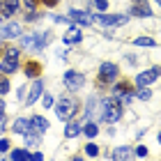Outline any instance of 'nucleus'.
<instances>
[{"instance_id":"1","label":"nucleus","mask_w":161,"mask_h":161,"mask_svg":"<svg viewBox=\"0 0 161 161\" xmlns=\"http://www.w3.org/2000/svg\"><path fill=\"white\" fill-rule=\"evenodd\" d=\"M101 118H104L106 122H118L122 118L120 101H115V99H104L101 101Z\"/></svg>"},{"instance_id":"13","label":"nucleus","mask_w":161,"mask_h":161,"mask_svg":"<svg viewBox=\"0 0 161 161\" xmlns=\"http://www.w3.org/2000/svg\"><path fill=\"white\" fill-rule=\"evenodd\" d=\"M30 124H32V129H35V131H37V134H44V131H46V129L51 127V124H48L46 120H44V118H42V115H35V118L30 120Z\"/></svg>"},{"instance_id":"29","label":"nucleus","mask_w":161,"mask_h":161,"mask_svg":"<svg viewBox=\"0 0 161 161\" xmlns=\"http://www.w3.org/2000/svg\"><path fill=\"white\" fill-rule=\"evenodd\" d=\"M42 3H44V5H46V7H55L58 3H60V0H42Z\"/></svg>"},{"instance_id":"32","label":"nucleus","mask_w":161,"mask_h":161,"mask_svg":"<svg viewBox=\"0 0 161 161\" xmlns=\"http://www.w3.org/2000/svg\"><path fill=\"white\" fill-rule=\"evenodd\" d=\"M3 129H5V118L0 115V134H3Z\"/></svg>"},{"instance_id":"12","label":"nucleus","mask_w":161,"mask_h":161,"mask_svg":"<svg viewBox=\"0 0 161 161\" xmlns=\"http://www.w3.org/2000/svg\"><path fill=\"white\" fill-rule=\"evenodd\" d=\"M42 74V62H37V60H30L25 64V76L28 78H37Z\"/></svg>"},{"instance_id":"5","label":"nucleus","mask_w":161,"mask_h":161,"mask_svg":"<svg viewBox=\"0 0 161 161\" xmlns=\"http://www.w3.org/2000/svg\"><path fill=\"white\" fill-rule=\"evenodd\" d=\"M64 85L69 90H80L85 85V76L80 71H64Z\"/></svg>"},{"instance_id":"6","label":"nucleus","mask_w":161,"mask_h":161,"mask_svg":"<svg viewBox=\"0 0 161 161\" xmlns=\"http://www.w3.org/2000/svg\"><path fill=\"white\" fill-rule=\"evenodd\" d=\"M97 23L99 25H122V23H127V16H120V14H99Z\"/></svg>"},{"instance_id":"14","label":"nucleus","mask_w":161,"mask_h":161,"mask_svg":"<svg viewBox=\"0 0 161 161\" xmlns=\"http://www.w3.org/2000/svg\"><path fill=\"white\" fill-rule=\"evenodd\" d=\"M3 16H12L14 12L19 9V0H3Z\"/></svg>"},{"instance_id":"18","label":"nucleus","mask_w":161,"mask_h":161,"mask_svg":"<svg viewBox=\"0 0 161 161\" xmlns=\"http://www.w3.org/2000/svg\"><path fill=\"white\" fill-rule=\"evenodd\" d=\"M83 131H85V136H87V138H94V136L99 134V127H97V124H94V122H85Z\"/></svg>"},{"instance_id":"30","label":"nucleus","mask_w":161,"mask_h":161,"mask_svg":"<svg viewBox=\"0 0 161 161\" xmlns=\"http://www.w3.org/2000/svg\"><path fill=\"white\" fill-rule=\"evenodd\" d=\"M136 154H138V157H145V154H147V150H145V147H138Z\"/></svg>"},{"instance_id":"23","label":"nucleus","mask_w":161,"mask_h":161,"mask_svg":"<svg viewBox=\"0 0 161 161\" xmlns=\"http://www.w3.org/2000/svg\"><path fill=\"white\" fill-rule=\"evenodd\" d=\"M85 154H87V157H97V154H99V147H97L94 143L85 145Z\"/></svg>"},{"instance_id":"31","label":"nucleus","mask_w":161,"mask_h":161,"mask_svg":"<svg viewBox=\"0 0 161 161\" xmlns=\"http://www.w3.org/2000/svg\"><path fill=\"white\" fill-rule=\"evenodd\" d=\"M23 3H25V5H28V7H30V9H32V7H35V5H37V0H23Z\"/></svg>"},{"instance_id":"10","label":"nucleus","mask_w":161,"mask_h":161,"mask_svg":"<svg viewBox=\"0 0 161 161\" xmlns=\"http://www.w3.org/2000/svg\"><path fill=\"white\" fill-rule=\"evenodd\" d=\"M39 94H42V80H35V83L30 85V92H28V97H25V104H28V106L35 104Z\"/></svg>"},{"instance_id":"15","label":"nucleus","mask_w":161,"mask_h":161,"mask_svg":"<svg viewBox=\"0 0 161 161\" xmlns=\"http://www.w3.org/2000/svg\"><path fill=\"white\" fill-rule=\"evenodd\" d=\"M131 14H134V16H141V19H145V16H152L150 7L145 5V3H136V5H134V9H131Z\"/></svg>"},{"instance_id":"35","label":"nucleus","mask_w":161,"mask_h":161,"mask_svg":"<svg viewBox=\"0 0 161 161\" xmlns=\"http://www.w3.org/2000/svg\"><path fill=\"white\" fill-rule=\"evenodd\" d=\"M134 3H145V0H134Z\"/></svg>"},{"instance_id":"7","label":"nucleus","mask_w":161,"mask_h":161,"mask_svg":"<svg viewBox=\"0 0 161 161\" xmlns=\"http://www.w3.org/2000/svg\"><path fill=\"white\" fill-rule=\"evenodd\" d=\"M159 78V69H145V71H141V74L136 76V83L138 85H150V83H154V80Z\"/></svg>"},{"instance_id":"2","label":"nucleus","mask_w":161,"mask_h":161,"mask_svg":"<svg viewBox=\"0 0 161 161\" xmlns=\"http://www.w3.org/2000/svg\"><path fill=\"white\" fill-rule=\"evenodd\" d=\"M16 69H19V48L5 51V60L0 62V71L3 74H14Z\"/></svg>"},{"instance_id":"27","label":"nucleus","mask_w":161,"mask_h":161,"mask_svg":"<svg viewBox=\"0 0 161 161\" xmlns=\"http://www.w3.org/2000/svg\"><path fill=\"white\" fill-rule=\"evenodd\" d=\"M44 106H46V108L53 106V97H51V94H44Z\"/></svg>"},{"instance_id":"20","label":"nucleus","mask_w":161,"mask_h":161,"mask_svg":"<svg viewBox=\"0 0 161 161\" xmlns=\"http://www.w3.org/2000/svg\"><path fill=\"white\" fill-rule=\"evenodd\" d=\"M129 157H131V152L127 147H118L113 152V159H129Z\"/></svg>"},{"instance_id":"17","label":"nucleus","mask_w":161,"mask_h":161,"mask_svg":"<svg viewBox=\"0 0 161 161\" xmlns=\"http://www.w3.org/2000/svg\"><path fill=\"white\" fill-rule=\"evenodd\" d=\"M80 131H83V124H78V122H69L67 127H64V136H67V138H76Z\"/></svg>"},{"instance_id":"28","label":"nucleus","mask_w":161,"mask_h":161,"mask_svg":"<svg viewBox=\"0 0 161 161\" xmlns=\"http://www.w3.org/2000/svg\"><path fill=\"white\" fill-rule=\"evenodd\" d=\"M9 150V141H0V152H7Z\"/></svg>"},{"instance_id":"8","label":"nucleus","mask_w":161,"mask_h":161,"mask_svg":"<svg viewBox=\"0 0 161 161\" xmlns=\"http://www.w3.org/2000/svg\"><path fill=\"white\" fill-rule=\"evenodd\" d=\"M19 35H21V25L19 23L0 25V37H3V39H14V37H19Z\"/></svg>"},{"instance_id":"3","label":"nucleus","mask_w":161,"mask_h":161,"mask_svg":"<svg viewBox=\"0 0 161 161\" xmlns=\"http://www.w3.org/2000/svg\"><path fill=\"white\" fill-rule=\"evenodd\" d=\"M55 113H58V118H60L62 122L71 120V115L76 113V101H74V99H67V97H62L60 101H58V108H55Z\"/></svg>"},{"instance_id":"37","label":"nucleus","mask_w":161,"mask_h":161,"mask_svg":"<svg viewBox=\"0 0 161 161\" xmlns=\"http://www.w3.org/2000/svg\"><path fill=\"white\" fill-rule=\"evenodd\" d=\"M0 51H3V44H0Z\"/></svg>"},{"instance_id":"21","label":"nucleus","mask_w":161,"mask_h":161,"mask_svg":"<svg viewBox=\"0 0 161 161\" xmlns=\"http://www.w3.org/2000/svg\"><path fill=\"white\" fill-rule=\"evenodd\" d=\"M25 143L28 145H39V136L32 134V131H28V134H25Z\"/></svg>"},{"instance_id":"9","label":"nucleus","mask_w":161,"mask_h":161,"mask_svg":"<svg viewBox=\"0 0 161 161\" xmlns=\"http://www.w3.org/2000/svg\"><path fill=\"white\" fill-rule=\"evenodd\" d=\"M69 19L76 21L78 25H90V23H92L90 14H87V12H80V9H69Z\"/></svg>"},{"instance_id":"19","label":"nucleus","mask_w":161,"mask_h":161,"mask_svg":"<svg viewBox=\"0 0 161 161\" xmlns=\"http://www.w3.org/2000/svg\"><path fill=\"white\" fill-rule=\"evenodd\" d=\"M134 44H136V46H154V39H152V37H136Z\"/></svg>"},{"instance_id":"36","label":"nucleus","mask_w":161,"mask_h":161,"mask_svg":"<svg viewBox=\"0 0 161 161\" xmlns=\"http://www.w3.org/2000/svg\"><path fill=\"white\" fill-rule=\"evenodd\" d=\"M159 143H161V131H159Z\"/></svg>"},{"instance_id":"34","label":"nucleus","mask_w":161,"mask_h":161,"mask_svg":"<svg viewBox=\"0 0 161 161\" xmlns=\"http://www.w3.org/2000/svg\"><path fill=\"white\" fill-rule=\"evenodd\" d=\"M154 3H157V5H159V7H161V0H154Z\"/></svg>"},{"instance_id":"26","label":"nucleus","mask_w":161,"mask_h":161,"mask_svg":"<svg viewBox=\"0 0 161 161\" xmlns=\"http://www.w3.org/2000/svg\"><path fill=\"white\" fill-rule=\"evenodd\" d=\"M94 5H97V9H99V12H106V7H108V0H94Z\"/></svg>"},{"instance_id":"33","label":"nucleus","mask_w":161,"mask_h":161,"mask_svg":"<svg viewBox=\"0 0 161 161\" xmlns=\"http://www.w3.org/2000/svg\"><path fill=\"white\" fill-rule=\"evenodd\" d=\"M3 113H5V101L0 99V115H3Z\"/></svg>"},{"instance_id":"11","label":"nucleus","mask_w":161,"mask_h":161,"mask_svg":"<svg viewBox=\"0 0 161 161\" xmlns=\"http://www.w3.org/2000/svg\"><path fill=\"white\" fill-rule=\"evenodd\" d=\"M64 44H78L80 39H83V35H80L78 28H67V32H64Z\"/></svg>"},{"instance_id":"25","label":"nucleus","mask_w":161,"mask_h":161,"mask_svg":"<svg viewBox=\"0 0 161 161\" xmlns=\"http://www.w3.org/2000/svg\"><path fill=\"white\" fill-rule=\"evenodd\" d=\"M136 97H138V99H143V101H147L152 94H150V90H138V92H136Z\"/></svg>"},{"instance_id":"24","label":"nucleus","mask_w":161,"mask_h":161,"mask_svg":"<svg viewBox=\"0 0 161 161\" xmlns=\"http://www.w3.org/2000/svg\"><path fill=\"white\" fill-rule=\"evenodd\" d=\"M9 92V80H7V76H0V94Z\"/></svg>"},{"instance_id":"16","label":"nucleus","mask_w":161,"mask_h":161,"mask_svg":"<svg viewBox=\"0 0 161 161\" xmlns=\"http://www.w3.org/2000/svg\"><path fill=\"white\" fill-rule=\"evenodd\" d=\"M12 129H14V131H16V134H23V136H25V134H28V131H30V129H32V124H30V122H28V120H23V118H19L16 122H14V127H12Z\"/></svg>"},{"instance_id":"4","label":"nucleus","mask_w":161,"mask_h":161,"mask_svg":"<svg viewBox=\"0 0 161 161\" xmlns=\"http://www.w3.org/2000/svg\"><path fill=\"white\" fill-rule=\"evenodd\" d=\"M115 78H118V64L104 62L99 67V80H101V83H113Z\"/></svg>"},{"instance_id":"22","label":"nucleus","mask_w":161,"mask_h":161,"mask_svg":"<svg viewBox=\"0 0 161 161\" xmlns=\"http://www.w3.org/2000/svg\"><path fill=\"white\" fill-rule=\"evenodd\" d=\"M12 159H30V152H25V150H12Z\"/></svg>"}]
</instances>
